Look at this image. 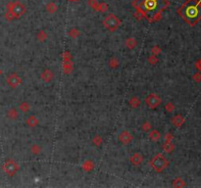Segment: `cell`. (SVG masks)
Masks as SVG:
<instances>
[{
    "instance_id": "cell-1",
    "label": "cell",
    "mask_w": 201,
    "mask_h": 188,
    "mask_svg": "<svg viewBox=\"0 0 201 188\" xmlns=\"http://www.w3.org/2000/svg\"><path fill=\"white\" fill-rule=\"evenodd\" d=\"M137 2V13L145 18H150V22L160 20L162 11L169 6L168 0H139Z\"/></svg>"
},
{
    "instance_id": "cell-2",
    "label": "cell",
    "mask_w": 201,
    "mask_h": 188,
    "mask_svg": "<svg viewBox=\"0 0 201 188\" xmlns=\"http://www.w3.org/2000/svg\"><path fill=\"white\" fill-rule=\"evenodd\" d=\"M178 13L189 26H195L201 20L199 0H187L178 10Z\"/></svg>"
},
{
    "instance_id": "cell-3",
    "label": "cell",
    "mask_w": 201,
    "mask_h": 188,
    "mask_svg": "<svg viewBox=\"0 0 201 188\" xmlns=\"http://www.w3.org/2000/svg\"><path fill=\"white\" fill-rule=\"evenodd\" d=\"M6 9L8 12L14 16L15 19H20L21 17H23L27 12V7L24 3L21 1H10L6 5Z\"/></svg>"
},
{
    "instance_id": "cell-4",
    "label": "cell",
    "mask_w": 201,
    "mask_h": 188,
    "mask_svg": "<svg viewBox=\"0 0 201 188\" xmlns=\"http://www.w3.org/2000/svg\"><path fill=\"white\" fill-rule=\"evenodd\" d=\"M150 166H151V168L156 173H162L163 170H165L167 168H168L169 161L167 160L166 157L163 155V154L159 153L151 159V161H150Z\"/></svg>"
},
{
    "instance_id": "cell-5",
    "label": "cell",
    "mask_w": 201,
    "mask_h": 188,
    "mask_svg": "<svg viewBox=\"0 0 201 188\" xmlns=\"http://www.w3.org/2000/svg\"><path fill=\"white\" fill-rule=\"evenodd\" d=\"M121 25H122V21L114 14H109L108 16L105 17V19L103 20L104 28L111 32L116 31L121 27Z\"/></svg>"
},
{
    "instance_id": "cell-6",
    "label": "cell",
    "mask_w": 201,
    "mask_h": 188,
    "mask_svg": "<svg viewBox=\"0 0 201 188\" xmlns=\"http://www.w3.org/2000/svg\"><path fill=\"white\" fill-rule=\"evenodd\" d=\"M2 170L8 176H14L20 170V166L14 160H8L2 166Z\"/></svg>"
},
{
    "instance_id": "cell-7",
    "label": "cell",
    "mask_w": 201,
    "mask_h": 188,
    "mask_svg": "<svg viewBox=\"0 0 201 188\" xmlns=\"http://www.w3.org/2000/svg\"><path fill=\"white\" fill-rule=\"evenodd\" d=\"M144 102L146 104V106L149 107L150 109H156V108H158L161 105L162 100L160 96H158L157 94L151 93L145 98Z\"/></svg>"
},
{
    "instance_id": "cell-8",
    "label": "cell",
    "mask_w": 201,
    "mask_h": 188,
    "mask_svg": "<svg viewBox=\"0 0 201 188\" xmlns=\"http://www.w3.org/2000/svg\"><path fill=\"white\" fill-rule=\"evenodd\" d=\"M6 82L10 87H12V88H17V87L20 86L23 83V79L18 74L13 73L7 77Z\"/></svg>"
},
{
    "instance_id": "cell-9",
    "label": "cell",
    "mask_w": 201,
    "mask_h": 188,
    "mask_svg": "<svg viewBox=\"0 0 201 188\" xmlns=\"http://www.w3.org/2000/svg\"><path fill=\"white\" fill-rule=\"evenodd\" d=\"M119 141L123 145H129L133 140V136L129 130H124L119 134Z\"/></svg>"
},
{
    "instance_id": "cell-10",
    "label": "cell",
    "mask_w": 201,
    "mask_h": 188,
    "mask_svg": "<svg viewBox=\"0 0 201 188\" xmlns=\"http://www.w3.org/2000/svg\"><path fill=\"white\" fill-rule=\"evenodd\" d=\"M129 162H131L133 166L139 167V166L142 165V163L144 162V157L142 156V154H140V153H135L131 156V158H129Z\"/></svg>"
},
{
    "instance_id": "cell-11",
    "label": "cell",
    "mask_w": 201,
    "mask_h": 188,
    "mask_svg": "<svg viewBox=\"0 0 201 188\" xmlns=\"http://www.w3.org/2000/svg\"><path fill=\"white\" fill-rule=\"evenodd\" d=\"M40 78H41V79H42L44 82H50L53 79V78H54V74H53V72H52L51 70L45 69L43 72L41 73Z\"/></svg>"
},
{
    "instance_id": "cell-12",
    "label": "cell",
    "mask_w": 201,
    "mask_h": 188,
    "mask_svg": "<svg viewBox=\"0 0 201 188\" xmlns=\"http://www.w3.org/2000/svg\"><path fill=\"white\" fill-rule=\"evenodd\" d=\"M185 122H186V120L182 115H176L175 117H173V119H172V124L177 127H182V125L185 124Z\"/></svg>"
},
{
    "instance_id": "cell-13",
    "label": "cell",
    "mask_w": 201,
    "mask_h": 188,
    "mask_svg": "<svg viewBox=\"0 0 201 188\" xmlns=\"http://www.w3.org/2000/svg\"><path fill=\"white\" fill-rule=\"evenodd\" d=\"M39 119H37V117L35 116V115H31L26 120V124L28 127H35L37 124H39Z\"/></svg>"
},
{
    "instance_id": "cell-14",
    "label": "cell",
    "mask_w": 201,
    "mask_h": 188,
    "mask_svg": "<svg viewBox=\"0 0 201 188\" xmlns=\"http://www.w3.org/2000/svg\"><path fill=\"white\" fill-rule=\"evenodd\" d=\"M82 169L86 173H90L91 170H94V163L92 161H90V160H86L85 162L82 163Z\"/></svg>"
},
{
    "instance_id": "cell-15",
    "label": "cell",
    "mask_w": 201,
    "mask_h": 188,
    "mask_svg": "<svg viewBox=\"0 0 201 188\" xmlns=\"http://www.w3.org/2000/svg\"><path fill=\"white\" fill-rule=\"evenodd\" d=\"M148 135H149L150 140L153 142H157L161 138V133L159 132V130H157V129H151V130L149 131Z\"/></svg>"
},
{
    "instance_id": "cell-16",
    "label": "cell",
    "mask_w": 201,
    "mask_h": 188,
    "mask_svg": "<svg viewBox=\"0 0 201 188\" xmlns=\"http://www.w3.org/2000/svg\"><path fill=\"white\" fill-rule=\"evenodd\" d=\"M7 118L11 120H18L19 118V112L17 111L14 108H12V109H9L7 112Z\"/></svg>"
},
{
    "instance_id": "cell-17",
    "label": "cell",
    "mask_w": 201,
    "mask_h": 188,
    "mask_svg": "<svg viewBox=\"0 0 201 188\" xmlns=\"http://www.w3.org/2000/svg\"><path fill=\"white\" fill-rule=\"evenodd\" d=\"M45 8H46V11L48 12V13L50 14H54L56 13L57 10H58V6L57 4L55 2L53 1H50L46 4V6H45Z\"/></svg>"
},
{
    "instance_id": "cell-18",
    "label": "cell",
    "mask_w": 201,
    "mask_h": 188,
    "mask_svg": "<svg viewBox=\"0 0 201 188\" xmlns=\"http://www.w3.org/2000/svg\"><path fill=\"white\" fill-rule=\"evenodd\" d=\"M137 45V41L135 37H129L126 40V46L128 47V49L132 50V49H135Z\"/></svg>"
},
{
    "instance_id": "cell-19",
    "label": "cell",
    "mask_w": 201,
    "mask_h": 188,
    "mask_svg": "<svg viewBox=\"0 0 201 188\" xmlns=\"http://www.w3.org/2000/svg\"><path fill=\"white\" fill-rule=\"evenodd\" d=\"M73 69H74V66H73L72 61L63 62V71H64L66 74H71L73 72Z\"/></svg>"
},
{
    "instance_id": "cell-20",
    "label": "cell",
    "mask_w": 201,
    "mask_h": 188,
    "mask_svg": "<svg viewBox=\"0 0 201 188\" xmlns=\"http://www.w3.org/2000/svg\"><path fill=\"white\" fill-rule=\"evenodd\" d=\"M163 150H164L165 153L170 154L175 150V145L172 143V141H169V142L165 141V143L163 144Z\"/></svg>"
},
{
    "instance_id": "cell-21",
    "label": "cell",
    "mask_w": 201,
    "mask_h": 188,
    "mask_svg": "<svg viewBox=\"0 0 201 188\" xmlns=\"http://www.w3.org/2000/svg\"><path fill=\"white\" fill-rule=\"evenodd\" d=\"M129 106L133 109H136V108H139L140 106V99L139 97H136V96H132V97L129 99Z\"/></svg>"
},
{
    "instance_id": "cell-22",
    "label": "cell",
    "mask_w": 201,
    "mask_h": 188,
    "mask_svg": "<svg viewBox=\"0 0 201 188\" xmlns=\"http://www.w3.org/2000/svg\"><path fill=\"white\" fill-rule=\"evenodd\" d=\"M173 186L177 187V188H182V187H186V183L182 177H177L173 180Z\"/></svg>"
},
{
    "instance_id": "cell-23",
    "label": "cell",
    "mask_w": 201,
    "mask_h": 188,
    "mask_svg": "<svg viewBox=\"0 0 201 188\" xmlns=\"http://www.w3.org/2000/svg\"><path fill=\"white\" fill-rule=\"evenodd\" d=\"M68 35L71 37V38L76 39L77 37H79V35H81V31H79L78 28H71V30L68 31Z\"/></svg>"
},
{
    "instance_id": "cell-24",
    "label": "cell",
    "mask_w": 201,
    "mask_h": 188,
    "mask_svg": "<svg viewBox=\"0 0 201 188\" xmlns=\"http://www.w3.org/2000/svg\"><path fill=\"white\" fill-rule=\"evenodd\" d=\"M120 65V62L119 60L117 59L116 57H112L110 58V60H109V67L112 69H117Z\"/></svg>"
},
{
    "instance_id": "cell-25",
    "label": "cell",
    "mask_w": 201,
    "mask_h": 188,
    "mask_svg": "<svg viewBox=\"0 0 201 188\" xmlns=\"http://www.w3.org/2000/svg\"><path fill=\"white\" fill-rule=\"evenodd\" d=\"M92 143H93L95 146H97V147H99V146H101V145H102V143H103V139H102V137L100 136L99 134H96V135H94V136H93V138H92Z\"/></svg>"
},
{
    "instance_id": "cell-26",
    "label": "cell",
    "mask_w": 201,
    "mask_h": 188,
    "mask_svg": "<svg viewBox=\"0 0 201 188\" xmlns=\"http://www.w3.org/2000/svg\"><path fill=\"white\" fill-rule=\"evenodd\" d=\"M20 111H22L23 113H28L31 109V105L28 102H22L19 106Z\"/></svg>"
},
{
    "instance_id": "cell-27",
    "label": "cell",
    "mask_w": 201,
    "mask_h": 188,
    "mask_svg": "<svg viewBox=\"0 0 201 188\" xmlns=\"http://www.w3.org/2000/svg\"><path fill=\"white\" fill-rule=\"evenodd\" d=\"M36 38L39 41H40V42H43V41H45L47 38V33L45 32L44 31H40L39 33H37Z\"/></svg>"
},
{
    "instance_id": "cell-28",
    "label": "cell",
    "mask_w": 201,
    "mask_h": 188,
    "mask_svg": "<svg viewBox=\"0 0 201 188\" xmlns=\"http://www.w3.org/2000/svg\"><path fill=\"white\" fill-rule=\"evenodd\" d=\"M108 8H109V6H108L107 3L101 2V3H99V5H98L97 12H100V13H105V12L108 11Z\"/></svg>"
},
{
    "instance_id": "cell-29",
    "label": "cell",
    "mask_w": 201,
    "mask_h": 188,
    "mask_svg": "<svg viewBox=\"0 0 201 188\" xmlns=\"http://www.w3.org/2000/svg\"><path fill=\"white\" fill-rule=\"evenodd\" d=\"M31 152H32V154H33V155H39V154L40 153V151H41V148H40V146L39 145H37V144H32V146H31Z\"/></svg>"
},
{
    "instance_id": "cell-30",
    "label": "cell",
    "mask_w": 201,
    "mask_h": 188,
    "mask_svg": "<svg viewBox=\"0 0 201 188\" xmlns=\"http://www.w3.org/2000/svg\"><path fill=\"white\" fill-rule=\"evenodd\" d=\"M141 128L144 132H149L152 129V124H150L149 122H144L141 125Z\"/></svg>"
},
{
    "instance_id": "cell-31",
    "label": "cell",
    "mask_w": 201,
    "mask_h": 188,
    "mask_svg": "<svg viewBox=\"0 0 201 188\" xmlns=\"http://www.w3.org/2000/svg\"><path fill=\"white\" fill-rule=\"evenodd\" d=\"M89 5L90 8H92L94 11H97L99 2L97 1V0H89Z\"/></svg>"
},
{
    "instance_id": "cell-32",
    "label": "cell",
    "mask_w": 201,
    "mask_h": 188,
    "mask_svg": "<svg viewBox=\"0 0 201 188\" xmlns=\"http://www.w3.org/2000/svg\"><path fill=\"white\" fill-rule=\"evenodd\" d=\"M62 59H63V62H65V61H71V60H72V55H71L70 52L65 51L64 53L62 54Z\"/></svg>"
},
{
    "instance_id": "cell-33",
    "label": "cell",
    "mask_w": 201,
    "mask_h": 188,
    "mask_svg": "<svg viewBox=\"0 0 201 188\" xmlns=\"http://www.w3.org/2000/svg\"><path fill=\"white\" fill-rule=\"evenodd\" d=\"M165 110L168 112V113H172V112H174L175 111V105L172 102H169V103H167L166 104V106H165Z\"/></svg>"
},
{
    "instance_id": "cell-34",
    "label": "cell",
    "mask_w": 201,
    "mask_h": 188,
    "mask_svg": "<svg viewBox=\"0 0 201 188\" xmlns=\"http://www.w3.org/2000/svg\"><path fill=\"white\" fill-rule=\"evenodd\" d=\"M151 53H152V55H154V56H158L159 54L161 53V49L159 48V46H154L151 49Z\"/></svg>"
},
{
    "instance_id": "cell-35",
    "label": "cell",
    "mask_w": 201,
    "mask_h": 188,
    "mask_svg": "<svg viewBox=\"0 0 201 188\" xmlns=\"http://www.w3.org/2000/svg\"><path fill=\"white\" fill-rule=\"evenodd\" d=\"M148 62H149L151 65H155V64H156V63L158 62V58H157V56H154V55L149 56V58H148Z\"/></svg>"
},
{
    "instance_id": "cell-36",
    "label": "cell",
    "mask_w": 201,
    "mask_h": 188,
    "mask_svg": "<svg viewBox=\"0 0 201 188\" xmlns=\"http://www.w3.org/2000/svg\"><path fill=\"white\" fill-rule=\"evenodd\" d=\"M5 20H7V21H9V22H11V21H13V20H15V18H14V16L12 15L10 12H6V14H5Z\"/></svg>"
},
{
    "instance_id": "cell-37",
    "label": "cell",
    "mask_w": 201,
    "mask_h": 188,
    "mask_svg": "<svg viewBox=\"0 0 201 188\" xmlns=\"http://www.w3.org/2000/svg\"><path fill=\"white\" fill-rule=\"evenodd\" d=\"M192 78L194 79V81L200 82V81H201V73H200V72H197L193 77H192Z\"/></svg>"
},
{
    "instance_id": "cell-38",
    "label": "cell",
    "mask_w": 201,
    "mask_h": 188,
    "mask_svg": "<svg viewBox=\"0 0 201 188\" xmlns=\"http://www.w3.org/2000/svg\"><path fill=\"white\" fill-rule=\"evenodd\" d=\"M172 139H173V135H172V133H170V132L166 133V135H165V141L169 142V141H172Z\"/></svg>"
},
{
    "instance_id": "cell-39",
    "label": "cell",
    "mask_w": 201,
    "mask_h": 188,
    "mask_svg": "<svg viewBox=\"0 0 201 188\" xmlns=\"http://www.w3.org/2000/svg\"><path fill=\"white\" fill-rule=\"evenodd\" d=\"M195 67H196V68H197V70L201 73V59H200L199 61H197V63H196Z\"/></svg>"
},
{
    "instance_id": "cell-40",
    "label": "cell",
    "mask_w": 201,
    "mask_h": 188,
    "mask_svg": "<svg viewBox=\"0 0 201 188\" xmlns=\"http://www.w3.org/2000/svg\"><path fill=\"white\" fill-rule=\"evenodd\" d=\"M69 1H72V2H78L79 0H69Z\"/></svg>"
},
{
    "instance_id": "cell-41",
    "label": "cell",
    "mask_w": 201,
    "mask_h": 188,
    "mask_svg": "<svg viewBox=\"0 0 201 188\" xmlns=\"http://www.w3.org/2000/svg\"><path fill=\"white\" fill-rule=\"evenodd\" d=\"M2 74V71H1V69H0V76Z\"/></svg>"
},
{
    "instance_id": "cell-42",
    "label": "cell",
    "mask_w": 201,
    "mask_h": 188,
    "mask_svg": "<svg viewBox=\"0 0 201 188\" xmlns=\"http://www.w3.org/2000/svg\"><path fill=\"white\" fill-rule=\"evenodd\" d=\"M199 5H200V8H201V0H199Z\"/></svg>"
}]
</instances>
